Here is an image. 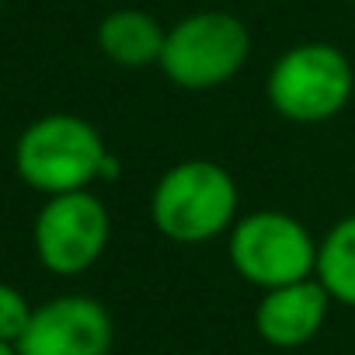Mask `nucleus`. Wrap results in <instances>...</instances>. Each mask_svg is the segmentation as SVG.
<instances>
[{
  "label": "nucleus",
  "instance_id": "nucleus-12",
  "mask_svg": "<svg viewBox=\"0 0 355 355\" xmlns=\"http://www.w3.org/2000/svg\"><path fill=\"white\" fill-rule=\"evenodd\" d=\"M0 355H18V352H15V345H4V341H0Z\"/></svg>",
  "mask_w": 355,
  "mask_h": 355
},
{
  "label": "nucleus",
  "instance_id": "nucleus-11",
  "mask_svg": "<svg viewBox=\"0 0 355 355\" xmlns=\"http://www.w3.org/2000/svg\"><path fill=\"white\" fill-rule=\"evenodd\" d=\"M32 313H35V306L15 286L0 282V341H4V345H18V338L25 334Z\"/></svg>",
  "mask_w": 355,
  "mask_h": 355
},
{
  "label": "nucleus",
  "instance_id": "nucleus-3",
  "mask_svg": "<svg viewBox=\"0 0 355 355\" xmlns=\"http://www.w3.org/2000/svg\"><path fill=\"white\" fill-rule=\"evenodd\" d=\"M265 94L272 112L286 122L317 125L348 108L355 94V70L338 46L300 42L272 63Z\"/></svg>",
  "mask_w": 355,
  "mask_h": 355
},
{
  "label": "nucleus",
  "instance_id": "nucleus-5",
  "mask_svg": "<svg viewBox=\"0 0 355 355\" xmlns=\"http://www.w3.org/2000/svg\"><path fill=\"white\" fill-rule=\"evenodd\" d=\"M227 254L234 272L261 293L313 279L317 272L313 234L303 227V220L282 209H254L237 216L227 234Z\"/></svg>",
  "mask_w": 355,
  "mask_h": 355
},
{
  "label": "nucleus",
  "instance_id": "nucleus-10",
  "mask_svg": "<svg viewBox=\"0 0 355 355\" xmlns=\"http://www.w3.org/2000/svg\"><path fill=\"white\" fill-rule=\"evenodd\" d=\"M317 282L341 306H355V213L317 241Z\"/></svg>",
  "mask_w": 355,
  "mask_h": 355
},
{
  "label": "nucleus",
  "instance_id": "nucleus-9",
  "mask_svg": "<svg viewBox=\"0 0 355 355\" xmlns=\"http://www.w3.org/2000/svg\"><path fill=\"white\" fill-rule=\"evenodd\" d=\"M164 39H167L164 25L153 15L136 11V8H119L105 15L98 25V49L115 67H125V70H143V67L160 63Z\"/></svg>",
  "mask_w": 355,
  "mask_h": 355
},
{
  "label": "nucleus",
  "instance_id": "nucleus-7",
  "mask_svg": "<svg viewBox=\"0 0 355 355\" xmlns=\"http://www.w3.org/2000/svg\"><path fill=\"white\" fill-rule=\"evenodd\" d=\"M112 313L94 296H56L35 306L25 334L18 338V355H108L112 352Z\"/></svg>",
  "mask_w": 355,
  "mask_h": 355
},
{
  "label": "nucleus",
  "instance_id": "nucleus-4",
  "mask_svg": "<svg viewBox=\"0 0 355 355\" xmlns=\"http://www.w3.org/2000/svg\"><path fill=\"white\" fill-rule=\"evenodd\" d=\"M251 56V32L237 15L196 11L167 28L160 70L182 91H213L230 84Z\"/></svg>",
  "mask_w": 355,
  "mask_h": 355
},
{
  "label": "nucleus",
  "instance_id": "nucleus-8",
  "mask_svg": "<svg viewBox=\"0 0 355 355\" xmlns=\"http://www.w3.org/2000/svg\"><path fill=\"white\" fill-rule=\"evenodd\" d=\"M331 303L334 300L317 282V275L303 282H289V286L261 293L254 306V327L261 341L272 348H300L320 334L331 313Z\"/></svg>",
  "mask_w": 355,
  "mask_h": 355
},
{
  "label": "nucleus",
  "instance_id": "nucleus-6",
  "mask_svg": "<svg viewBox=\"0 0 355 355\" xmlns=\"http://www.w3.org/2000/svg\"><path fill=\"white\" fill-rule=\"evenodd\" d=\"M112 237V216L108 206L87 189V192H67L46 199V206L35 216V254L46 272L73 279L98 265Z\"/></svg>",
  "mask_w": 355,
  "mask_h": 355
},
{
  "label": "nucleus",
  "instance_id": "nucleus-13",
  "mask_svg": "<svg viewBox=\"0 0 355 355\" xmlns=\"http://www.w3.org/2000/svg\"><path fill=\"white\" fill-rule=\"evenodd\" d=\"M352 4H355V0H352Z\"/></svg>",
  "mask_w": 355,
  "mask_h": 355
},
{
  "label": "nucleus",
  "instance_id": "nucleus-2",
  "mask_svg": "<svg viewBox=\"0 0 355 355\" xmlns=\"http://www.w3.org/2000/svg\"><path fill=\"white\" fill-rule=\"evenodd\" d=\"M18 178L39 196L87 192L94 182L115 174V157L108 153L101 132L80 115H42L15 143Z\"/></svg>",
  "mask_w": 355,
  "mask_h": 355
},
{
  "label": "nucleus",
  "instance_id": "nucleus-1",
  "mask_svg": "<svg viewBox=\"0 0 355 355\" xmlns=\"http://www.w3.org/2000/svg\"><path fill=\"white\" fill-rule=\"evenodd\" d=\"M241 216V192L227 167L206 157L171 164L150 192V223L174 244H209Z\"/></svg>",
  "mask_w": 355,
  "mask_h": 355
}]
</instances>
